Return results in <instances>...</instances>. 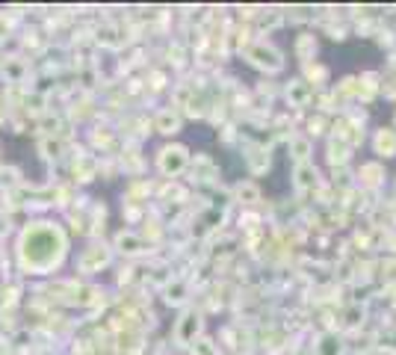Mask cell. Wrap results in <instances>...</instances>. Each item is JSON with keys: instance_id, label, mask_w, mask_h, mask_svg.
<instances>
[{"instance_id": "277c9868", "label": "cell", "mask_w": 396, "mask_h": 355, "mask_svg": "<svg viewBox=\"0 0 396 355\" xmlns=\"http://www.w3.org/2000/svg\"><path fill=\"white\" fill-rule=\"evenodd\" d=\"M115 249L125 252V254H142V252H148L151 246H145L142 237H136V234H130V231H122V234L115 237Z\"/></svg>"}, {"instance_id": "8992f818", "label": "cell", "mask_w": 396, "mask_h": 355, "mask_svg": "<svg viewBox=\"0 0 396 355\" xmlns=\"http://www.w3.org/2000/svg\"><path fill=\"white\" fill-rule=\"evenodd\" d=\"M4 118H6V110H4V101H0V125H4Z\"/></svg>"}, {"instance_id": "6da1fadb", "label": "cell", "mask_w": 396, "mask_h": 355, "mask_svg": "<svg viewBox=\"0 0 396 355\" xmlns=\"http://www.w3.org/2000/svg\"><path fill=\"white\" fill-rule=\"evenodd\" d=\"M66 249H68V240L56 225L33 222L30 228H24L21 240H18V261L33 275H48L63 264Z\"/></svg>"}, {"instance_id": "5b68a950", "label": "cell", "mask_w": 396, "mask_h": 355, "mask_svg": "<svg viewBox=\"0 0 396 355\" xmlns=\"http://www.w3.org/2000/svg\"><path fill=\"white\" fill-rule=\"evenodd\" d=\"M157 130L160 133H177L181 130V115H177L174 110H163L160 115H157Z\"/></svg>"}, {"instance_id": "3957f363", "label": "cell", "mask_w": 396, "mask_h": 355, "mask_svg": "<svg viewBox=\"0 0 396 355\" xmlns=\"http://www.w3.org/2000/svg\"><path fill=\"white\" fill-rule=\"evenodd\" d=\"M107 264H110V249L101 246V243H92V246L80 254V269H83V272H98V269L107 267Z\"/></svg>"}, {"instance_id": "7a4b0ae2", "label": "cell", "mask_w": 396, "mask_h": 355, "mask_svg": "<svg viewBox=\"0 0 396 355\" xmlns=\"http://www.w3.org/2000/svg\"><path fill=\"white\" fill-rule=\"evenodd\" d=\"M157 163H160V169L166 175H177V172H184V166L189 163V154L184 145H169L160 151V157H157Z\"/></svg>"}]
</instances>
